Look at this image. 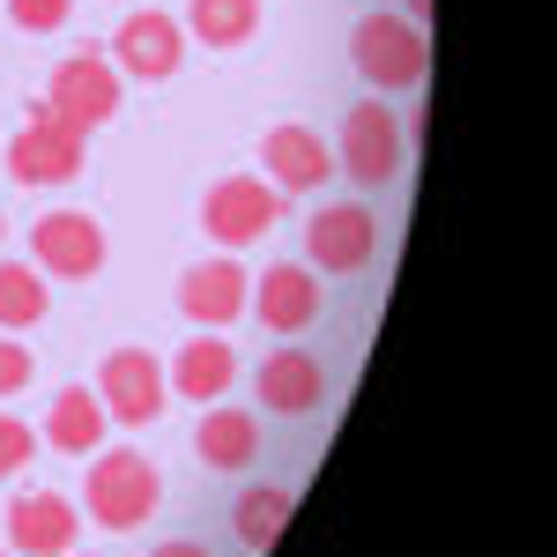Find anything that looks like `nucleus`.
I'll return each instance as SVG.
<instances>
[{"mask_svg":"<svg viewBox=\"0 0 557 557\" xmlns=\"http://www.w3.org/2000/svg\"><path fill=\"white\" fill-rule=\"evenodd\" d=\"M164 506V469L149 461V454H134V446H97L89 454V475H83V513L97 528H112V535H134V528H149Z\"/></svg>","mask_w":557,"mask_h":557,"instance_id":"1","label":"nucleus"},{"mask_svg":"<svg viewBox=\"0 0 557 557\" xmlns=\"http://www.w3.org/2000/svg\"><path fill=\"white\" fill-rule=\"evenodd\" d=\"M349 60H357V75L380 89V97H409L431 75L424 23H409V15H364L349 30Z\"/></svg>","mask_w":557,"mask_h":557,"instance_id":"2","label":"nucleus"},{"mask_svg":"<svg viewBox=\"0 0 557 557\" xmlns=\"http://www.w3.org/2000/svg\"><path fill=\"white\" fill-rule=\"evenodd\" d=\"M120 67H112V52H97V45H75L60 67H52V89H45V112L52 120H67L75 134H97L112 112H120Z\"/></svg>","mask_w":557,"mask_h":557,"instance_id":"3","label":"nucleus"},{"mask_svg":"<svg viewBox=\"0 0 557 557\" xmlns=\"http://www.w3.org/2000/svg\"><path fill=\"white\" fill-rule=\"evenodd\" d=\"M335 164H343L357 186H394V178H401V164H409V127L394 120V104H386V97L349 104L343 141H335Z\"/></svg>","mask_w":557,"mask_h":557,"instance_id":"4","label":"nucleus"},{"mask_svg":"<svg viewBox=\"0 0 557 557\" xmlns=\"http://www.w3.org/2000/svg\"><path fill=\"white\" fill-rule=\"evenodd\" d=\"M83 141L89 134H75L67 120H52L38 104L15 141H0V164H8L15 186H75V178H83Z\"/></svg>","mask_w":557,"mask_h":557,"instance_id":"5","label":"nucleus"},{"mask_svg":"<svg viewBox=\"0 0 557 557\" xmlns=\"http://www.w3.org/2000/svg\"><path fill=\"white\" fill-rule=\"evenodd\" d=\"M372 260H380V215L364 201L312 209V223H305V268L312 275H364Z\"/></svg>","mask_w":557,"mask_h":557,"instance_id":"6","label":"nucleus"},{"mask_svg":"<svg viewBox=\"0 0 557 557\" xmlns=\"http://www.w3.org/2000/svg\"><path fill=\"white\" fill-rule=\"evenodd\" d=\"M275 215H283V194L253 172H231L209 186V201H201V231H209L223 253H238V246H253L275 231Z\"/></svg>","mask_w":557,"mask_h":557,"instance_id":"7","label":"nucleus"},{"mask_svg":"<svg viewBox=\"0 0 557 557\" xmlns=\"http://www.w3.org/2000/svg\"><path fill=\"white\" fill-rule=\"evenodd\" d=\"M104 260H112V238H104V223H97V215H83V209L38 215V231H30V268H38V275L89 283Z\"/></svg>","mask_w":557,"mask_h":557,"instance_id":"8","label":"nucleus"},{"mask_svg":"<svg viewBox=\"0 0 557 557\" xmlns=\"http://www.w3.org/2000/svg\"><path fill=\"white\" fill-rule=\"evenodd\" d=\"M104 52H112L120 83H172L178 67H186V23L164 15V8H134Z\"/></svg>","mask_w":557,"mask_h":557,"instance_id":"9","label":"nucleus"},{"mask_svg":"<svg viewBox=\"0 0 557 557\" xmlns=\"http://www.w3.org/2000/svg\"><path fill=\"white\" fill-rule=\"evenodd\" d=\"M97 401H104V417L112 424H157L164 417V401H172V386H164V364L149 357V349H112L104 364H97Z\"/></svg>","mask_w":557,"mask_h":557,"instance_id":"10","label":"nucleus"},{"mask_svg":"<svg viewBox=\"0 0 557 557\" xmlns=\"http://www.w3.org/2000/svg\"><path fill=\"white\" fill-rule=\"evenodd\" d=\"M8 550L15 557H67L75 550V535H83V513H75V498H60V491H15L8 498Z\"/></svg>","mask_w":557,"mask_h":557,"instance_id":"11","label":"nucleus"},{"mask_svg":"<svg viewBox=\"0 0 557 557\" xmlns=\"http://www.w3.org/2000/svg\"><path fill=\"white\" fill-rule=\"evenodd\" d=\"M246 298H253V275L238 268V253H209V260H194V268L178 275V312H186L194 327H209V335H223V327L246 312Z\"/></svg>","mask_w":557,"mask_h":557,"instance_id":"12","label":"nucleus"},{"mask_svg":"<svg viewBox=\"0 0 557 557\" xmlns=\"http://www.w3.org/2000/svg\"><path fill=\"white\" fill-rule=\"evenodd\" d=\"M260 327L268 335H305L312 320H320V275L305 268V260H275V268H260L253 275V298Z\"/></svg>","mask_w":557,"mask_h":557,"instance_id":"13","label":"nucleus"},{"mask_svg":"<svg viewBox=\"0 0 557 557\" xmlns=\"http://www.w3.org/2000/svg\"><path fill=\"white\" fill-rule=\"evenodd\" d=\"M260 164H268V178H275V194H320V186L335 178V149H327L312 127L283 120V127L260 134Z\"/></svg>","mask_w":557,"mask_h":557,"instance_id":"14","label":"nucleus"},{"mask_svg":"<svg viewBox=\"0 0 557 557\" xmlns=\"http://www.w3.org/2000/svg\"><path fill=\"white\" fill-rule=\"evenodd\" d=\"M253 394H260L268 417H312L327 401V364L312 349H275V357H260Z\"/></svg>","mask_w":557,"mask_h":557,"instance_id":"15","label":"nucleus"},{"mask_svg":"<svg viewBox=\"0 0 557 557\" xmlns=\"http://www.w3.org/2000/svg\"><path fill=\"white\" fill-rule=\"evenodd\" d=\"M194 454H201V469L215 475H238L260 461V417L253 409H231V401H209V417L194 424Z\"/></svg>","mask_w":557,"mask_h":557,"instance_id":"16","label":"nucleus"},{"mask_svg":"<svg viewBox=\"0 0 557 557\" xmlns=\"http://www.w3.org/2000/svg\"><path fill=\"white\" fill-rule=\"evenodd\" d=\"M231 380H238V349L223 343V335H209V327L178 349L172 372H164V386H172V394H186V401H201V409H209V401H223V394H231Z\"/></svg>","mask_w":557,"mask_h":557,"instance_id":"17","label":"nucleus"},{"mask_svg":"<svg viewBox=\"0 0 557 557\" xmlns=\"http://www.w3.org/2000/svg\"><path fill=\"white\" fill-rule=\"evenodd\" d=\"M104 401H97V386H60L52 394V409H45V446L52 454H67V461H89L97 446H104Z\"/></svg>","mask_w":557,"mask_h":557,"instance_id":"18","label":"nucleus"},{"mask_svg":"<svg viewBox=\"0 0 557 557\" xmlns=\"http://www.w3.org/2000/svg\"><path fill=\"white\" fill-rule=\"evenodd\" d=\"M298 513V491L290 483H253V491H238V506H231V535L246 543V550H268L283 528Z\"/></svg>","mask_w":557,"mask_h":557,"instance_id":"19","label":"nucleus"},{"mask_svg":"<svg viewBox=\"0 0 557 557\" xmlns=\"http://www.w3.org/2000/svg\"><path fill=\"white\" fill-rule=\"evenodd\" d=\"M260 30V0H186V38L215 45V52H238Z\"/></svg>","mask_w":557,"mask_h":557,"instance_id":"20","label":"nucleus"},{"mask_svg":"<svg viewBox=\"0 0 557 557\" xmlns=\"http://www.w3.org/2000/svg\"><path fill=\"white\" fill-rule=\"evenodd\" d=\"M45 312H52L45 275L30 260H0V327H8V335H15V327H45Z\"/></svg>","mask_w":557,"mask_h":557,"instance_id":"21","label":"nucleus"},{"mask_svg":"<svg viewBox=\"0 0 557 557\" xmlns=\"http://www.w3.org/2000/svg\"><path fill=\"white\" fill-rule=\"evenodd\" d=\"M67 15H75V0H8V23L30 30V38H52Z\"/></svg>","mask_w":557,"mask_h":557,"instance_id":"22","label":"nucleus"},{"mask_svg":"<svg viewBox=\"0 0 557 557\" xmlns=\"http://www.w3.org/2000/svg\"><path fill=\"white\" fill-rule=\"evenodd\" d=\"M30 454H38V431L23 424V417H0V475H23Z\"/></svg>","mask_w":557,"mask_h":557,"instance_id":"23","label":"nucleus"},{"mask_svg":"<svg viewBox=\"0 0 557 557\" xmlns=\"http://www.w3.org/2000/svg\"><path fill=\"white\" fill-rule=\"evenodd\" d=\"M23 386H30V349L15 343V335H0V401L23 394Z\"/></svg>","mask_w":557,"mask_h":557,"instance_id":"24","label":"nucleus"},{"mask_svg":"<svg viewBox=\"0 0 557 557\" xmlns=\"http://www.w3.org/2000/svg\"><path fill=\"white\" fill-rule=\"evenodd\" d=\"M149 557H209V550H201L194 535H172V543H157V550H149Z\"/></svg>","mask_w":557,"mask_h":557,"instance_id":"25","label":"nucleus"},{"mask_svg":"<svg viewBox=\"0 0 557 557\" xmlns=\"http://www.w3.org/2000/svg\"><path fill=\"white\" fill-rule=\"evenodd\" d=\"M401 15H409V23H431V0H401Z\"/></svg>","mask_w":557,"mask_h":557,"instance_id":"26","label":"nucleus"},{"mask_svg":"<svg viewBox=\"0 0 557 557\" xmlns=\"http://www.w3.org/2000/svg\"><path fill=\"white\" fill-rule=\"evenodd\" d=\"M67 557H97V550H67Z\"/></svg>","mask_w":557,"mask_h":557,"instance_id":"27","label":"nucleus"},{"mask_svg":"<svg viewBox=\"0 0 557 557\" xmlns=\"http://www.w3.org/2000/svg\"><path fill=\"white\" fill-rule=\"evenodd\" d=\"M0 238H8V215H0Z\"/></svg>","mask_w":557,"mask_h":557,"instance_id":"28","label":"nucleus"}]
</instances>
